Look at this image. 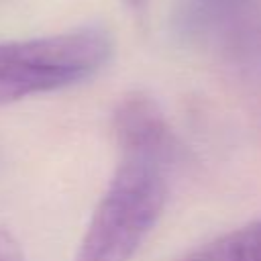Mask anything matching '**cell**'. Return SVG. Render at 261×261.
<instances>
[{"label":"cell","mask_w":261,"mask_h":261,"mask_svg":"<svg viewBox=\"0 0 261 261\" xmlns=\"http://www.w3.org/2000/svg\"><path fill=\"white\" fill-rule=\"evenodd\" d=\"M184 261H261V220L206 243Z\"/></svg>","instance_id":"obj_4"},{"label":"cell","mask_w":261,"mask_h":261,"mask_svg":"<svg viewBox=\"0 0 261 261\" xmlns=\"http://www.w3.org/2000/svg\"><path fill=\"white\" fill-rule=\"evenodd\" d=\"M124 2H126L128 6H133V8H141V6H143L147 0H124Z\"/></svg>","instance_id":"obj_7"},{"label":"cell","mask_w":261,"mask_h":261,"mask_svg":"<svg viewBox=\"0 0 261 261\" xmlns=\"http://www.w3.org/2000/svg\"><path fill=\"white\" fill-rule=\"evenodd\" d=\"M112 130L122 157L153 163L167 171L179 157V141L161 108L147 94L124 96L112 114Z\"/></svg>","instance_id":"obj_3"},{"label":"cell","mask_w":261,"mask_h":261,"mask_svg":"<svg viewBox=\"0 0 261 261\" xmlns=\"http://www.w3.org/2000/svg\"><path fill=\"white\" fill-rule=\"evenodd\" d=\"M243 2L245 0H184L179 14L188 29H208L239 10Z\"/></svg>","instance_id":"obj_5"},{"label":"cell","mask_w":261,"mask_h":261,"mask_svg":"<svg viewBox=\"0 0 261 261\" xmlns=\"http://www.w3.org/2000/svg\"><path fill=\"white\" fill-rule=\"evenodd\" d=\"M112 55V39L100 27L0 43V104L80 84Z\"/></svg>","instance_id":"obj_2"},{"label":"cell","mask_w":261,"mask_h":261,"mask_svg":"<svg viewBox=\"0 0 261 261\" xmlns=\"http://www.w3.org/2000/svg\"><path fill=\"white\" fill-rule=\"evenodd\" d=\"M165 196V169L122 157L73 261H130L159 220Z\"/></svg>","instance_id":"obj_1"},{"label":"cell","mask_w":261,"mask_h":261,"mask_svg":"<svg viewBox=\"0 0 261 261\" xmlns=\"http://www.w3.org/2000/svg\"><path fill=\"white\" fill-rule=\"evenodd\" d=\"M0 261H22L20 245L2 226H0Z\"/></svg>","instance_id":"obj_6"}]
</instances>
